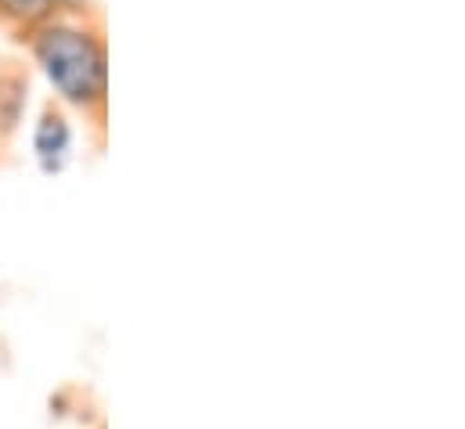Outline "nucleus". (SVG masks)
<instances>
[{"label": "nucleus", "instance_id": "obj_1", "mask_svg": "<svg viewBox=\"0 0 465 429\" xmlns=\"http://www.w3.org/2000/svg\"><path fill=\"white\" fill-rule=\"evenodd\" d=\"M33 55L62 102L76 108H94L105 98L109 65H105V47L94 40V33L65 22L44 25L33 36Z\"/></svg>", "mask_w": 465, "mask_h": 429}, {"label": "nucleus", "instance_id": "obj_2", "mask_svg": "<svg viewBox=\"0 0 465 429\" xmlns=\"http://www.w3.org/2000/svg\"><path fill=\"white\" fill-rule=\"evenodd\" d=\"M33 152L44 174H62L73 155V126L62 112H44L33 134Z\"/></svg>", "mask_w": 465, "mask_h": 429}, {"label": "nucleus", "instance_id": "obj_3", "mask_svg": "<svg viewBox=\"0 0 465 429\" xmlns=\"http://www.w3.org/2000/svg\"><path fill=\"white\" fill-rule=\"evenodd\" d=\"M58 0H0V11L18 22H44Z\"/></svg>", "mask_w": 465, "mask_h": 429}]
</instances>
